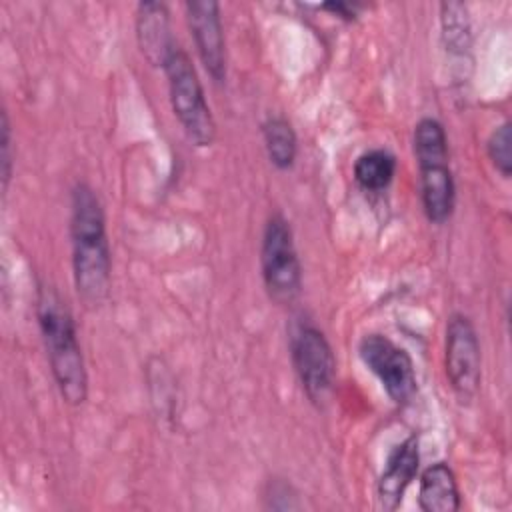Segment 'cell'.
Segmentation results:
<instances>
[{
	"label": "cell",
	"instance_id": "obj_15",
	"mask_svg": "<svg viewBox=\"0 0 512 512\" xmlns=\"http://www.w3.org/2000/svg\"><path fill=\"white\" fill-rule=\"evenodd\" d=\"M440 26L446 50L464 54L470 48V18L468 8L462 2H442L440 4Z\"/></svg>",
	"mask_w": 512,
	"mask_h": 512
},
{
	"label": "cell",
	"instance_id": "obj_6",
	"mask_svg": "<svg viewBox=\"0 0 512 512\" xmlns=\"http://www.w3.org/2000/svg\"><path fill=\"white\" fill-rule=\"evenodd\" d=\"M444 368L452 392L460 402L478 396L482 380V352L474 324L468 316L454 312L446 322Z\"/></svg>",
	"mask_w": 512,
	"mask_h": 512
},
{
	"label": "cell",
	"instance_id": "obj_16",
	"mask_svg": "<svg viewBox=\"0 0 512 512\" xmlns=\"http://www.w3.org/2000/svg\"><path fill=\"white\" fill-rule=\"evenodd\" d=\"M486 154L496 172L508 180L512 174V126L508 120L490 132L486 140Z\"/></svg>",
	"mask_w": 512,
	"mask_h": 512
},
{
	"label": "cell",
	"instance_id": "obj_19",
	"mask_svg": "<svg viewBox=\"0 0 512 512\" xmlns=\"http://www.w3.org/2000/svg\"><path fill=\"white\" fill-rule=\"evenodd\" d=\"M320 8L332 12L334 16H338V18H342V20H348V22H350V20H356L358 10H360V6L350 4V2H326V4H322Z\"/></svg>",
	"mask_w": 512,
	"mask_h": 512
},
{
	"label": "cell",
	"instance_id": "obj_9",
	"mask_svg": "<svg viewBox=\"0 0 512 512\" xmlns=\"http://www.w3.org/2000/svg\"><path fill=\"white\" fill-rule=\"evenodd\" d=\"M418 468H420V444H418V436L410 434L408 438H404L400 444L392 448V452L388 454L384 472L378 478L376 496L382 510L392 512L400 506L408 486L418 474Z\"/></svg>",
	"mask_w": 512,
	"mask_h": 512
},
{
	"label": "cell",
	"instance_id": "obj_17",
	"mask_svg": "<svg viewBox=\"0 0 512 512\" xmlns=\"http://www.w3.org/2000/svg\"><path fill=\"white\" fill-rule=\"evenodd\" d=\"M264 498L268 500V502H266V508H272V510H276L280 498L284 500L286 510L298 508L296 502H290V500H296V496H294V492H292V486H290L288 482H284V480H270Z\"/></svg>",
	"mask_w": 512,
	"mask_h": 512
},
{
	"label": "cell",
	"instance_id": "obj_11",
	"mask_svg": "<svg viewBox=\"0 0 512 512\" xmlns=\"http://www.w3.org/2000/svg\"><path fill=\"white\" fill-rule=\"evenodd\" d=\"M136 36L142 54L154 66L164 64L168 54L176 48L170 34L168 8L162 2H140L136 10Z\"/></svg>",
	"mask_w": 512,
	"mask_h": 512
},
{
	"label": "cell",
	"instance_id": "obj_13",
	"mask_svg": "<svg viewBox=\"0 0 512 512\" xmlns=\"http://www.w3.org/2000/svg\"><path fill=\"white\" fill-rule=\"evenodd\" d=\"M396 156L386 148L362 152L354 162V180L366 192H380L390 186L396 176Z\"/></svg>",
	"mask_w": 512,
	"mask_h": 512
},
{
	"label": "cell",
	"instance_id": "obj_5",
	"mask_svg": "<svg viewBox=\"0 0 512 512\" xmlns=\"http://www.w3.org/2000/svg\"><path fill=\"white\" fill-rule=\"evenodd\" d=\"M292 366L302 392L316 408H324L336 384V356L324 332L310 322H300L290 334Z\"/></svg>",
	"mask_w": 512,
	"mask_h": 512
},
{
	"label": "cell",
	"instance_id": "obj_18",
	"mask_svg": "<svg viewBox=\"0 0 512 512\" xmlns=\"http://www.w3.org/2000/svg\"><path fill=\"white\" fill-rule=\"evenodd\" d=\"M2 186L4 190L8 188V182H10V176H12V130H10V118H8V112L4 110L2 112Z\"/></svg>",
	"mask_w": 512,
	"mask_h": 512
},
{
	"label": "cell",
	"instance_id": "obj_8",
	"mask_svg": "<svg viewBox=\"0 0 512 512\" xmlns=\"http://www.w3.org/2000/svg\"><path fill=\"white\" fill-rule=\"evenodd\" d=\"M186 22L194 38L198 58L214 82L226 80V42L220 4L212 0L186 2Z\"/></svg>",
	"mask_w": 512,
	"mask_h": 512
},
{
	"label": "cell",
	"instance_id": "obj_4",
	"mask_svg": "<svg viewBox=\"0 0 512 512\" xmlns=\"http://www.w3.org/2000/svg\"><path fill=\"white\" fill-rule=\"evenodd\" d=\"M260 270L268 298L280 306L296 302L302 292V266L290 222L274 212L262 232Z\"/></svg>",
	"mask_w": 512,
	"mask_h": 512
},
{
	"label": "cell",
	"instance_id": "obj_2",
	"mask_svg": "<svg viewBox=\"0 0 512 512\" xmlns=\"http://www.w3.org/2000/svg\"><path fill=\"white\" fill-rule=\"evenodd\" d=\"M36 318L62 400L70 406L84 404L88 396V372L78 344L76 324L62 296L48 284H40Z\"/></svg>",
	"mask_w": 512,
	"mask_h": 512
},
{
	"label": "cell",
	"instance_id": "obj_1",
	"mask_svg": "<svg viewBox=\"0 0 512 512\" xmlns=\"http://www.w3.org/2000/svg\"><path fill=\"white\" fill-rule=\"evenodd\" d=\"M70 240L76 292L86 306L98 308L110 294L112 256L102 202L86 182L72 188Z\"/></svg>",
	"mask_w": 512,
	"mask_h": 512
},
{
	"label": "cell",
	"instance_id": "obj_14",
	"mask_svg": "<svg viewBox=\"0 0 512 512\" xmlns=\"http://www.w3.org/2000/svg\"><path fill=\"white\" fill-rule=\"evenodd\" d=\"M262 136L270 164L278 170L292 168L298 154V138L292 124L284 116H270L262 124Z\"/></svg>",
	"mask_w": 512,
	"mask_h": 512
},
{
	"label": "cell",
	"instance_id": "obj_3",
	"mask_svg": "<svg viewBox=\"0 0 512 512\" xmlns=\"http://www.w3.org/2000/svg\"><path fill=\"white\" fill-rule=\"evenodd\" d=\"M162 70L168 80L172 112L178 118L184 134L198 148L212 146L216 140V122L188 52L176 44V48L164 60Z\"/></svg>",
	"mask_w": 512,
	"mask_h": 512
},
{
	"label": "cell",
	"instance_id": "obj_10",
	"mask_svg": "<svg viewBox=\"0 0 512 512\" xmlns=\"http://www.w3.org/2000/svg\"><path fill=\"white\" fill-rule=\"evenodd\" d=\"M450 156L416 160L420 170L422 210L432 224L450 220L456 204V184L450 170Z\"/></svg>",
	"mask_w": 512,
	"mask_h": 512
},
{
	"label": "cell",
	"instance_id": "obj_7",
	"mask_svg": "<svg viewBox=\"0 0 512 512\" xmlns=\"http://www.w3.org/2000/svg\"><path fill=\"white\" fill-rule=\"evenodd\" d=\"M362 364L378 378L394 404H406L418 390L416 370L410 354L388 336L372 332L358 342Z\"/></svg>",
	"mask_w": 512,
	"mask_h": 512
},
{
	"label": "cell",
	"instance_id": "obj_12",
	"mask_svg": "<svg viewBox=\"0 0 512 512\" xmlns=\"http://www.w3.org/2000/svg\"><path fill=\"white\" fill-rule=\"evenodd\" d=\"M460 488L454 470L446 462H434L420 474L418 508L422 512H456L460 510Z\"/></svg>",
	"mask_w": 512,
	"mask_h": 512
}]
</instances>
